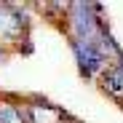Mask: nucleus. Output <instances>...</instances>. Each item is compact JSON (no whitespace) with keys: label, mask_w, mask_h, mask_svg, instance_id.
<instances>
[{"label":"nucleus","mask_w":123,"mask_h":123,"mask_svg":"<svg viewBox=\"0 0 123 123\" xmlns=\"http://www.w3.org/2000/svg\"><path fill=\"white\" fill-rule=\"evenodd\" d=\"M105 27L107 22H105V6L102 3H67L62 30L67 32L70 40H91Z\"/></svg>","instance_id":"f257e3e1"},{"label":"nucleus","mask_w":123,"mask_h":123,"mask_svg":"<svg viewBox=\"0 0 123 123\" xmlns=\"http://www.w3.org/2000/svg\"><path fill=\"white\" fill-rule=\"evenodd\" d=\"M32 6H22V3H0V46H6L8 51H13L22 40L30 37V27H32V16H30Z\"/></svg>","instance_id":"f03ea898"},{"label":"nucleus","mask_w":123,"mask_h":123,"mask_svg":"<svg viewBox=\"0 0 123 123\" xmlns=\"http://www.w3.org/2000/svg\"><path fill=\"white\" fill-rule=\"evenodd\" d=\"M99 35L91 37V40H70V51L75 56L78 72H80V78H86V80H96L102 72H105V67H110V59L105 56V51H102Z\"/></svg>","instance_id":"7ed1b4c3"},{"label":"nucleus","mask_w":123,"mask_h":123,"mask_svg":"<svg viewBox=\"0 0 123 123\" xmlns=\"http://www.w3.org/2000/svg\"><path fill=\"white\" fill-rule=\"evenodd\" d=\"M96 83L105 96H110L115 105L123 107V56L115 59L110 67H105V72L96 78Z\"/></svg>","instance_id":"20e7f679"},{"label":"nucleus","mask_w":123,"mask_h":123,"mask_svg":"<svg viewBox=\"0 0 123 123\" xmlns=\"http://www.w3.org/2000/svg\"><path fill=\"white\" fill-rule=\"evenodd\" d=\"M13 51H16V54H32V51H35V46H32V40L27 37V40H22V43H19Z\"/></svg>","instance_id":"39448f33"},{"label":"nucleus","mask_w":123,"mask_h":123,"mask_svg":"<svg viewBox=\"0 0 123 123\" xmlns=\"http://www.w3.org/2000/svg\"><path fill=\"white\" fill-rule=\"evenodd\" d=\"M8 56H11V51H8L6 46H0V64H3V62H6Z\"/></svg>","instance_id":"423d86ee"},{"label":"nucleus","mask_w":123,"mask_h":123,"mask_svg":"<svg viewBox=\"0 0 123 123\" xmlns=\"http://www.w3.org/2000/svg\"><path fill=\"white\" fill-rule=\"evenodd\" d=\"M62 123H80V120H75L72 115H67V118H64V120H62Z\"/></svg>","instance_id":"0eeeda50"}]
</instances>
